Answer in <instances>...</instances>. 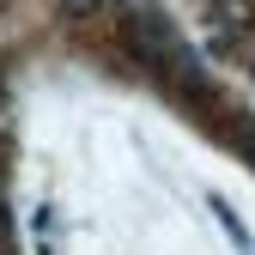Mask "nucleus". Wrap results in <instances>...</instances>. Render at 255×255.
Masks as SVG:
<instances>
[{
  "label": "nucleus",
  "mask_w": 255,
  "mask_h": 255,
  "mask_svg": "<svg viewBox=\"0 0 255 255\" xmlns=\"http://www.w3.org/2000/svg\"><path fill=\"white\" fill-rule=\"evenodd\" d=\"M0 237H6V188H0Z\"/></svg>",
  "instance_id": "nucleus-1"
}]
</instances>
